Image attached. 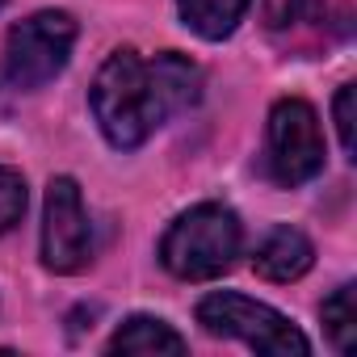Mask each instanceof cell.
<instances>
[{
    "label": "cell",
    "mask_w": 357,
    "mask_h": 357,
    "mask_svg": "<svg viewBox=\"0 0 357 357\" xmlns=\"http://www.w3.org/2000/svg\"><path fill=\"white\" fill-rule=\"evenodd\" d=\"M311 265H315V244L298 227H273L252 252V269L265 282H298Z\"/></svg>",
    "instance_id": "8"
},
{
    "label": "cell",
    "mask_w": 357,
    "mask_h": 357,
    "mask_svg": "<svg viewBox=\"0 0 357 357\" xmlns=\"http://www.w3.org/2000/svg\"><path fill=\"white\" fill-rule=\"evenodd\" d=\"M265 26L286 51L311 55L332 34V9L328 0H265Z\"/></svg>",
    "instance_id": "7"
},
{
    "label": "cell",
    "mask_w": 357,
    "mask_h": 357,
    "mask_svg": "<svg viewBox=\"0 0 357 357\" xmlns=\"http://www.w3.org/2000/svg\"><path fill=\"white\" fill-rule=\"evenodd\" d=\"M319 315H324V332H328L332 349H336V353H353V340H357L353 286H340V290H332V298H324Z\"/></svg>",
    "instance_id": "11"
},
{
    "label": "cell",
    "mask_w": 357,
    "mask_h": 357,
    "mask_svg": "<svg viewBox=\"0 0 357 357\" xmlns=\"http://www.w3.org/2000/svg\"><path fill=\"white\" fill-rule=\"evenodd\" d=\"M240 244V215L223 202H198L168 223L160 240V265L181 282H211L236 265Z\"/></svg>",
    "instance_id": "2"
},
{
    "label": "cell",
    "mask_w": 357,
    "mask_h": 357,
    "mask_svg": "<svg viewBox=\"0 0 357 357\" xmlns=\"http://www.w3.org/2000/svg\"><path fill=\"white\" fill-rule=\"evenodd\" d=\"M252 0H176V9H181V22L206 38V43H223L236 34V26L244 22Z\"/></svg>",
    "instance_id": "10"
},
{
    "label": "cell",
    "mask_w": 357,
    "mask_h": 357,
    "mask_svg": "<svg viewBox=\"0 0 357 357\" xmlns=\"http://www.w3.org/2000/svg\"><path fill=\"white\" fill-rule=\"evenodd\" d=\"M109 353H185V336L155 315H130L105 344Z\"/></svg>",
    "instance_id": "9"
},
{
    "label": "cell",
    "mask_w": 357,
    "mask_h": 357,
    "mask_svg": "<svg viewBox=\"0 0 357 357\" xmlns=\"http://www.w3.org/2000/svg\"><path fill=\"white\" fill-rule=\"evenodd\" d=\"M26 202H30V194H26V176H22L17 168H9V164H0V236L13 231V227L22 223Z\"/></svg>",
    "instance_id": "12"
},
{
    "label": "cell",
    "mask_w": 357,
    "mask_h": 357,
    "mask_svg": "<svg viewBox=\"0 0 357 357\" xmlns=\"http://www.w3.org/2000/svg\"><path fill=\"white\" fill-rule=\"evenodd\" d=\"M324 172V130L319 114L303 97H282L269 109V176L294 190Z\"/></svg>",
    "instance_id": "5"
},
{
    "label": "cell",
    "mask_w": 357,
    "mask_h": 357,
    "mask_svg": "<svg viewBox=\"0 0 357 357\" xmlns=\"http://www.w3.org/2000/svg\"><path fill=\"white\" fill-rule=\"evenodd\" d=\"M43 265L51 273H80L93 265V227L72 176H51L43 206Z\"/></svg>",
    "instance_id": "6"
},
{
    "label": "cell",
    "mask_w": 357,
    "mask_h": 357,
    "mask_svg": "<svg viewBox=\"0 0 357 357\" xmlns=\"http://www.w3.org/2000/svg\"><path fill=\"white\" fill-rule=\"evenodd\" d=\"M76 47V17L63 9H43L26 22H17L5 38L0 59V89L5 93H34L51 84Z\"/></svg>",
    "instance_id": "3"
},
{
    "label": "cell",
    "mask_w": 357,
    "mask_h": 357,
    "mask_svg": "<svg viewBox=\"0 0 357 357\" xmlns=\"http://www.w3.org/2000/svg\"><path fill=\"white\" fill-rule=\"evenodd\" d=\"M332 114H336L340 147H344V155H353V84H340V93L332 101Z\"/></svg>",
    "instance_id": "13"
},
{
    "label": "cell",
    "mask_w": 357,
    "mask_h": 357,
    "mask_svg": "<svg viewBox=\"0 0 357 357\" xmlns=\"http://www.w3.org/2000/svg\"><path fill=\"white\" fill-rule=\"evenodd\" d=\"M202 101V68L181 51H160L143 59L139 51H114L89 93L93 118L109 147L135 151L143 147L168 118L185 114Z\"/></svg>",
    "instance_id": "1"
},
{
    "label": "cell",
    "mask_w": 357,
    "mask_h": 357,
    "mask_svg": "<svg viewBox=\"0 0 357 357\" xmlns=\"http://www.w3.org/2000/svg\"><path fill=\"white\" fill-rule=\"evenodd\" d=\"M198 324L211 332V336H231V340H244L248 349L257 353H269V357H307L311 353V340L282 315L273 311L269 303H257L248 294H236V290H215L198 303Z\"/></svg>",
    "instance_id": "4"
},
{
    "label": "cell",
    "mask_w": 357,
    "mask_h": 357,
    "mask_svg": "<svg viewBox=\"0 0 357 357\" xmlns=\"http://www.w3.org/2000/svg\"><path fill=\"white\" fill-rule=\"evenodd\" d=\"M0 9H5V0H0Z\"/></svg>",
    "instance_id": "14"
}]
</instances>
